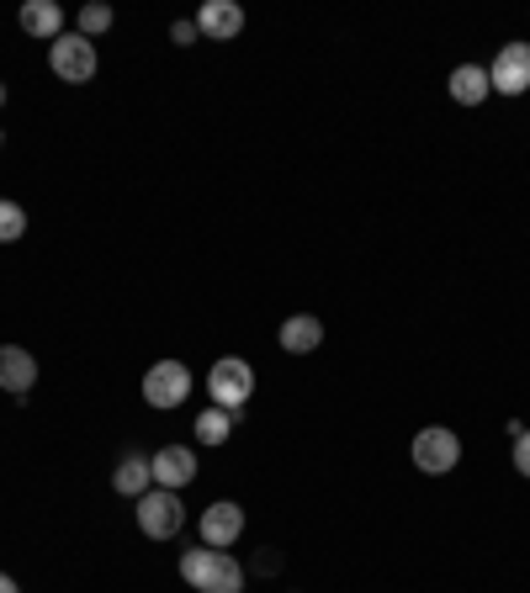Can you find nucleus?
I'll return each mask as SVG.
<instances>
[{
  "mask_svg": "<svg viewBox=\"0 0 530 593\" xmlns=\"http://www.w3.org/2000/svg\"><path fill=\"white\" fill-rule=\"evenodd\" d=\"M446 91H451L457 106H482V101L493 95V85H488V70H482V64H457L451 80H446Z\"/></svg>",
  "mask_w": 530,
  "mask_h": 593,
  "instance_id": "nucleus-13",
  "label": "nucleus"
},
{
  "mask_svg": "<svg viewBox=\"0 0 530 593\" xmlns=\"http://www.w3.org/2000/svg\"><path fill=\"white\" fill-rule=\"evenodd\" d=\"M181 577L196 593H244V568L228 551H213V546L181 551Z\"/></svg>",
  "mask_w": 530,
  "mask_h": 593,
  "instance_id": "nucleus-1",
  "label": "nucleus"
},
{
  "mask_svg": "<svg viewBox=\"0 0 530 593\" xmlns=\"http://www.w3.org/2000/svg\"><path fill=\"white\" fill-rule=\"evenodd\" d=\"M255 568H261V572H276V568H282V556H271V551H261V556H255Z\"/></svg>",
  "mask_w": 530,
  "mask_h": 593,
  "instance_id": "nucleus-21",
  "label": "nucleus"
},
{
  "mask_svg": "<svg viewBox=\"0 0 530 593\" xmlns=\"http://www.w3.org/2000/svg\"><path fill=\"white\" fill-rule=\"evenodd\" d=\"M488 85L499 95H526L530 91V43H504L488 64Z\"/></svg>",
  "mask_w": 530,
  "mask_h": 593,
  "instance_id": "nucleus-7",
  "label": "nucleus"
},
{
  "mask_svg": "<svg viewBox=\"0 0 530 593\" xmlns=\"http://www.w3.org/2000/svg\"><path fill=\"white\" fill-rule=\"evenodd\" d=\"M22 32H27V38H43V43H53V38H64V11H59L53 0H27V6H22Z\"/></svg>",
  "mask_w": 530,
  "mask_h": 593,
  "instance_id": "nucleus-14",
  "label": "nucleus"
},
{
  "mask_svg": "<svg viewBox=\"0 0 530 593\" xmlns=\"http://www.w3.org/2000/svg\"><path fill=\"white\" fill-rule=\"evenodd\" d=\"M74 22H80V27H74L80 38H91V43H96V38L118 22V17H112V6H80V17H74Z\"/></svg>",
  "mask_w": 530,
  "mask_h": 593,
  "instance_id": "nucleus-17",
  "label": "nucleus"
},
{
  "mask_svg": "<svg viewBox=\"0 0 530 593\" xmlns=\"http://www.w3.org/2000/svg\"><path fill=\"white\" fill-rule=\"evenodd\" d=\"M196 32H202V38H213V43L239 38L244 32V6L239 0H207V6L196 11Z\"/></svg>",
  "mask_w": 530,
  "mask_h": 593,
  "instance_id": "nucleus-9",
  "label": "nucleus"
},
{
  "mask_svg": "<svg viewBox=\"0 0 530 593\" xmlns=\"http://www.w3.org/2000/svg\"><path fill=\"white\" fill-rule=\"evenodd\" d=\"M22 234H27V207L0 196V244H17Z\"/></svg>",
  "mask_w": 530,
  "mask_h": 593,
  "instance_id": "nucleus-18",
  "label": "nucleus"
},
{
  "mask_svg": "<svg viewBox=\"0 0 530 593\" xmlns=\"http://www.w3.org/2000/svg\"><path fill=\"white\" fill-rule=\"evenodd\" d=\"M196 38H202V32H196V22H175L170 27V43H181V48H192Z\"/></svg>",
  "mask_w": 530,
  "mask_h": 593,
  "instance_id": "nucleus-20",
  "label": "nucleus"
},
{
  "mask_svg": "<svg viewBox=\"0 0 530 593\" xmlns=\"http://www.w3.org/2000/svg\"><path fill=\"white\" fill-rule=\"evenodd\" d=\"M149 461H154V488H170V493H181L196 477V456L186 451V446H165V451L149 456Z\"/></svg>",
  "mask_w": 530,
  "mask_h": 593,
  "instance_id": "nucleus-11",
  "label": "nucleus"
},
{
  "mask_svg": "<svg viewBox=\"0 0 530 593\" xmlns=\"http://www.w3.org/2000/svg\"><path fill=\"white\" fill-rule=\"evenodd\" d=\"M0 106H6V85H0Z\"/></svg>",
  "mask_w": 530,
  "mask_h": 593,
  "instance_id": "nucleus-23",
  "label": "nucleus"
},
{
  "mask_svg": "<svg viewBox=\"0 0 530 593\" xmlns=\"http://www.w3.org/2000/svg\"><path fill=\"white\" fill-rule=\"evenodd\" d=\"M192 398V371H186V360H154L144 371V403L149 408H181Z\"/></svg>",
  "mask_w": 530,
  "mask_h": 593,
  "instance_id": "nucleus-5",
  "label": "nucleus"
},
{
  "mask_svg": "<svg viewBox=\"0 0 530 593\" xmlns=\"http://www.w3.org/2000/svg\"><path fill=\"white\" fill-rule=\"evenodd\" d=\"M207 392H213V408H244L249 403V392H255V366L249 360H239V356H223L207 371Z\"/></svg>",
  "mask_w": 530,
  "mask_h": 593,
  "instance_id": "nucleus-4",
  "label": "nucleus"
},
{
  "mask_svg": "<svg viewBox=\"0 0 530 593\" xmlns=\"http://www.w3.org/2000/svg\"><path fill=\"white\" fill-rule=\"evenodd\" d=\"M0 593H22V589H17V577H11V572H0Z\"/></svg>",
  "mask_w": 530,
  "mask_h": 593,
  "instance_id": "nucleus-22",
  "label": "nucleus"
},
{
  "mask_svg": "<svg viewBox=\"0 0 530 593\" xmlns=\"http://www.w3.org/2000/svg\"><path fill=\"white\" fill-rule=\"evenodd\" d=\"M228 434H234V413H228V408H207V413L196 419V440H202V446H223Z\"/></svg>",
  "mask_w": 530,
  "mask_h": 593,
  "instance_id": "nucleus-16",
  "label": "nucleus"
},
{
  "mask_svg": "<svg viewBox=\"0 0 530 593\" xmlns=\"http://www.w3.org/2000/svg\"><path fill=\"white\" fill-rule=\"evenodd\" d=\"M112 488H118L122 499H144L149 488H154V461L149 456H122L118 472H112Z\"/></svg>",
  "mask_w": 530,
  "mask_h": 593,
  "instance_id": "nucleus-15",
  "label": "nucleus"
},
{
  "mask_svg": "<svg viewBox=\"0 0 530 593\" xmlns=\"http://www.w3.org/2000/svg\"><path fill=\"white\" fill-rule=\"evenodd\" d=\"M276 339H282V350H287V356H314L318 345H324V324H318L314 313H292Z\"/></svg>",
  "mask_w": 530,
  "mask_h": 593,
  "instance_id": "nucleus-12",
  "label": "nucleus"
},
{
  "mask_svg": "<svg viewBox=\"0 0 530 593\" xmlns=\"http://www.w3.org/2000/svg\"><path fill=\"white\" fill-rule=\"evenodd\" d=\"M414 467L425 477H446V472H457V461H461V440H457V429H446V425H430V429H419L414 434Z\"/></svg>",
  "mask_w": 530,
  "mask_h": 593,
  "instance_id": "nucleus-3",
  "label": "nucleus"
},
{
  "mask_svg": "<svg viewBox=\"0 0 530 593\" xmlns=\"http://www.w3.org/2000/svg\"><path fill=\"white\" fill-rule=\"evenodd\" d=\"M181 524H186L181 493H170V488H149L144 499H139V530H144L149 541H170V535H181Z\"/></svg>",
  "mask_w": 530,
  "mask_h": 593,
  "instance_id": "nucleus-6",
  "label": "nucleus"
},
{
  "mask_svg": "<svg viewBox=\"0 0 530 593\" xmlns=\"http://www.w3.org/2000/svg\"><path fill=\"white\" fill-rule=\"evenodd\" d=\"M96 43L91 38H80V32H64V38H53L49 43V70L64 80V85H85V80H96Z\"/></svg>",
  "mask_w": 530,
  "mask_h": 593,
  "instance_id": "nucleus-2",
  "label": "nucleus"
},
{
  "mask_svg": "<svg viewBox=\"0 0 530 593\" xmlns=\"http://www.w3.org/2000/svg\"><path fill=\"white\" fill-rule=\"evenodd\" d=\"M514 472L530 477V429H520V434H514Z\"/></svg>",
  "mask_w": 530,
  "mask_h": 593,
  "instance_id": "nucleus-19",
  "label": "nucleus"
},
{
  "mask_svg": "<svg viewBox=\"0 0 530 593\" xmlns=\"http://www.w3.org/2000/svg\"><path fill=\"white\" fill-rule=\"evenodd\" d=\"M196 530H202V546L228 551L244 535V509L234 499H217V503L202 509V524H196Z\"/></svg>",
  "mask_w": 530,
  "mask_h": 593,
  "instance_id": "nucleus-8",
  "label": "nucleus"
},
{
  "mask_svg": "<svg viewBox=\"0 0 530 593\" xmlns=\"http://www.w3.org/2000/svg\"><path fill=\"white\" fill-rule=\"evenodd\" d=\"M32 381H38V360H32V350H22V345H0V387H6L17 403H27Z\"/></svg>",
  "mask_w": 530,
  "mask_h": 593,
  "instance_id": "nucleus-10",
  "label": "nucleus"
},
{
  "mask_svg": "<svg viewBox=\"0 0 530 593\" xmlns=\"http://www.w3.org/2000/svg\"><path fill=\"white\" fill-rule=\"evenodd\" d=\"M0 143H6V127H0Z\"/></svg>",
  "mask_w": 530,
  "mask_h": 593,
  "instance_id": "nucleus-24",
  "label": "nucleus"
}]
</instances>
